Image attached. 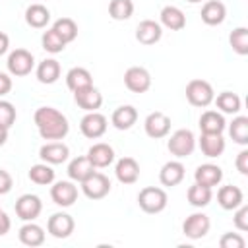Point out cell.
I'll return each mask as SVG.
<instances>
[{
  "label": "cell",
  "instance_id": "30",
  "mask_svg": "<svg viewBox=\"0 0 248 248\" xmlns=\"http://www.w3.org/2000/svg\"><path fill=\"white\" fill-rule=\"evenodd\" d=\"M66 85H68L70 91H78V89H83L87 85H93L91 72L87 68H81V66H76V68L68 70V74H66Z\"/></svg>",
  "mask_w": 248,
  "mask_h": 248
},
{
  "label": "cell",
  "instance_id": "4",
  "mask_svg": "<svg viewBox=\"0 0 248 248\" xmlns=\"http://www.w3.org/2000/svg\"><path fill=\"white\" fill-rule=\"evenodd\" d=\"M167 147L170 151V155H174L176 159H184L188 155H192L194 147H196V138L192 134V130L188 128H180L174 134H170Z\"/></svg>",
  "mask_w": 248,
  "mask_h": 248
},
{
  "label": "cell",
  "instance_id": "35",
  "mask_svg": "<svg viewBox=\"0 0 248 248\" xmlns=\"http://www.w3.org/2000/svg\"><path fill=\"white\" fill-rule=\"evenodd\" d=\"M229 134H231V138H232L234 143L246 145L248 143V116H236V118H232L231 126H229Z\"/></svg>",
  "mask_w": 248,
  "mask_h": 248
},
{
  "label": "cell",
  "instance_id": "6",
  "mask_svg": "<svg viewBox=\"0 0 248 248\" xmlns=\"http://www.w3.org/2000/svg\"><path fill=\"white\" fill-rule=\"evenodd\" d=\"M79 184H81V192L89 200H103L110 192V180H108V176L103 174V172H97V170L91 172Z\"/></svg>",
  "mask_w": 248,
  "mask_h": 248
},
{
  "label": "cell",
  "instance_id": "20",
  "mask_svg": "<svg viewBox=\"0 0 248 248\" xmlns=\"http://www.w3.org/2000/svg\"><path fill=\"white\" fill-rule=\"evenodd\" d=\"M184 174H186V169L180 161H169L161 167L159 170V180L163 186H176L184 180Z\"/></svg>",
  "mask_w": 248,
  "mask_h": 248
},
{
  "label": "cell",
  "instance_id": "49",
  "mask_svg": "<svg viewBox=\"0 0 248 248\" xmlns=\"http://www.w3.org/2000/svg\"><path fill=\"white\" fill-rule=\"evenodd\" d=\"M186 2H190V4H198V2H202V0H186Z\"/></svg>",
  "mask_w": 248,
  "mask_h": 248
},
{
  "label": "cell",
  "instance_id": "34",
  "mask_svg": "<svg viewBox=\"0 0 248 248\" xmlns=\"http://www.w3.org/2000/svg\"><path fill=\"white\" fill-rule=\"evenodd\" d=\"M29 180L39 186H48L54 182V170L48 163H37L29 169Z\"/></svg>",
  "mask_w": 248,
  "mask_h": 248
},
{
  "label": "cell",
  "instance_id": "45",
  "mask_svg": "<svg viewBox=\"0 0 248 248\" xmlns=\"http://www.w3.org/2000/svg\"><path fill=\"white\" fill-rule=\"evenodd\" d=\"M12 91V78L6 72H0V97L8 95Z\"/></svg>",
  "mask_w": 248,
  "mask_h": 248
},
{
  "label": "cell",
  "instance_id": "23",
  "mask_svg": "<svg viewBox=\"0 0 248 248\" xmlns=\"http://www.w3.org/2000/svg\"><path fill=\"white\" fill-rule=\"evenodd\" d=\"M159 17H161V21H159L161 27H167V29H170V31H180V29L186 27V16H184V12H182L180 8H176V6H165V8L161 10Z\"/></svg>",
  "mask_w": 248,
  "mask_h": 248
},
{
  "label": "cell",
  "instance_id": "1",
  "mask_svg": "<svg viewBox=\"0 0 248 248\" xmlns=\"http://www.w3.org/2000/svg\"><path fill=\"white\" fill-rule=\"evenodd\" d=\"M33 120L43 140H64L70 132L68 118L54 107H39L33 114Z\"/></svg>",
  "mask_w": 248,
  "mask_h": 248
},
{
  "label": "cell",
  "instance_id": "21",
  "mask_svg": "<svg viewBox=\"0 0 248 248\" xmlns=\"http://www.w3.org/2000/svg\"><path fill=\"white\" fill-rule=\"evenodd\" d=\"M217 202L223 209L227 211H232L236 209L240 203H244V194L238 186H232V184H227V186H221L219 192H217Z\"/></svg>",
  "mask_w": 248,
  "mask_h": 248
},
{
  "label": "cell",
  "instance_id": "22",
  "mask_svg": "<svg viewBox=\"0 0 248 248\" xmlns=\"http://www.w3.org/2000/svg\"><path fill=\"white\" fill-rule=\"evenodd\" d=\"M202 21L205 25H221L227 17V8L223 2L219 0H207L203 6H202Z\"/></svg>",
  "mask_w": 248,
  "mask_h": 248
},
{
  "label": "cell",
  "instance_id": "17",
  "mask_svg": "<svg viewBox=\"0 0 248 248\" xmlns=\"http://www.w3.org/2000/svg\"><path fill=\"white\" fill-rule=\"evenodd\" d=\"M114 174L122 184H134L140 178V163L134 157H122L116 161Z\"/></svg>",
  "mask_w": 248,
  "mask_h": 248
},
{
  "label": "cell",
  "instance_id": "41",
  "mask_svg": "<svg viewBox=\"0 0 248 248\" xmlns=\"http://www.w3.org/2000/svg\"><path fill=\"white\" fill-rule=\"evenodd\" d=\"M234 211V217H232V223H234V227L238 229V231H248V205H244V203H240L236 209H232Z\"/></svg>",
  "mask_w": 248,
  "mask_h": 248
},
{
  "label": "cell",
  "instance_id": "29",
  "mask_svg": "<svg viewBox=\"0 0 248 248\" xmlns=\"http://www.w3.org/2000/svg\"><path fill=\"white\" fill-rule=\"evenodd\" d=\"M35 74H37V79H39L41 83L50 85V83L58 81V78H60V62L54 60V58H46V60L39 62Z\"/></svg>",
  "mask_w": 248,
  "mask_h": 248
},
{
  "label": "cell",
  "instance_id": "2",
  "mask_svg": "<svg viewBox=\"0 0 248 248\" xmlns=\"http://www.w3.org/2000/svg\"><path fill=\"white\" fill-rule=\"evenodd\" d=\"M169 203V196L163 188L157 186H145L138 194V205L145 213H161Z\"/></svg>",
  "mask_w": 248,
  "mask_h": 248
},
{
  "label": "cell",
  "instance_id": "9",
  "mask_svg": "<svg viewBox=\"0 0 248 248\" xmlns=\"http://www.w3.org/2000/svg\"><path fill=\"white\" fill-rule=\"evenodd\" d=\"M209 227H211L209 217L202 211H196V213H192L184 219L182 232H184V236H188L192 240H198V238H203L209 232Z\"/></svg>",
  "mask_w": 248,
  "mask_h": 248
},
{
  "label": "cell",
  "instance_id": "44",
  "mask_svg": "<svg viewBox=\"0 0 248 248\" xmlns=\"http://www.w3.org/2000/svg\"><path fill=\"white\" fill-rule=\"evenodd\" d=\"M234 165H236V170L240 172V174H248V149H242L238 155H236V161H234Z\"/></svg>",
  "mask_w": 248,
  "mask_h": 248
},
{
  "label": "cell",
  "instance_id": "15",
  "mask_svg": "<svg viewBox=\"0 0 248 248\" xmlns=\"http://www.w3.org/2000/svg\"><path fill=\"white\" fill-rule=\"evenodd\" d=\"M74 101L79 108H83L85 112H93L97 108H101L103 105V95L95 85H87L83 89L74 91Z\"/></svg>",
  "mask_w": 248,
  "mask_h": 248
},
{
  "label": "cell",
  "instance_id": "33",
  "mask_svg": "<svg viewBox=\"0 0 248 248\" xmlns=\"http://www.w3.org/2000/svg\"><path fill=\"white\" fill-rule=\"evenodd\" d=\"M213 101H215L217 108L221 112H225V114H236L240 110V107H242L240 97L236 93H232V91H223L217 97H213Z\"/></svg>",
  "mask_w": 248,
  "mask_h": 248
},
{
  "label": "cell",
  "instance_id": "47",
  "mask_svg": "<svg viewBox=\"0 0 248 248\" xmlns=\"http://www.w3.org/2000/svg\"><path fill=\"white\" fill-rule=\"evenodd\" d=\"M8 48H10V37H8L6 33H2V31H0V56H2V54H6V52H8Z\"/></svg>",
  "mask_w": 248,
  "mask_h": 248
},
{
  "label": "cell",
  "instance_id": "37",
  "mask_svg": "<svg viewBox=\"0 0 248 248\" xmlns=\"http://www.w3.org/2000/svg\"><path fill=\"white\" fill-rule=\"evenodd\" d=\"M52 29L66 41V45L72 43L78 37V23L72 17H60V19H56L52 23Z\"/></svg>",
  "mask_w": 248,
  "mask_h": 248
},
{
  "label": "cell",
  "instance_id": "3",
  "mask_svg": "<svg viewBox=\"0 0 248 248\" xmlns=\"http://www.w3.org/2000/svg\"><path fill=\"white\" fill-rule=\"evenodd\" d=\"M213 97H215V91L211 87L209 81L205 79H192L188 81L186 85V99L192 107H209L213 103Z\"/></svg>",
  "mask_w": 248,
  "mask_h": 248
},
{
  "label": "cell",
  "instance_id": "38",
  "mask_svg": "<svg viewBox=\"0 0 248 248\" xmlns=\"http://www.w3.org/2000/svg\"><path fill=\"white\" fill-rule=\"evenodd\" d=\"M41 45H43V48H45L46 52H50V54H58V52H62V50L66 48V41H64L52 27L43 33Z\"/></svg>",
  "mask_w": 248,
  "mask_h": 248
},
{
  "label": "cell",
  "instance_id": "8",
  "mask_svg": "<svg viewBox=\"0 0 248 248\" xmlns=\"http://www.w3.org/2000/svg\"><path fill=\"white\" fill-rule=\"evenodd\" d=\"M76 229V221L70 213H64V211H58V213H52L46 221V231L50 236L54 238H68Z\"/></svg>",
  "mask_w": 248,
  "mask_h": 248
},
{
  "label": "cell",
  "instance_id": "25",
  "mask_svg": "<svg viewBox=\"0 0 248 248\" xmlns=\"http://www.w3.org/2000/svg\"><path fill=\"white\" fill-rule=\"evenodd\" d=\"M227 128L225 116L223 112L217 110H205L200 116V130L202 134H223V130Z\"/></svg>",
  "mask_w": 248,
  "mask_h": 248
},
{
  "label": "cell",
  "instance_id": "36",
  "mask_svg": "<svg viewBox=\"0 0 248 248\" xmlns=\"http://www.w3.org/2000/svg\"><path fill=\"white\" fill-rule=\"evenodd\" d=\"M134 14V2L132 0H110L108 2V16L116 21L130 19Z\"/></svg>",
  "mask_w": 248,
  "mask_h": 248
},
{
  "label": "cell",
  "instance_id": "7",
  "mask_svg": "<svg viewBox=\"0 0 248 248\" xmlns=\"http://www.w3.org/2000/svg\"><path fill=\"white\" fill-rule=\"evenodd\" d=\"M143 130L149 138L153 140H161V138H167L169 132H170V118L161 112V110H155V112H149L143 120Z\"/></svg>",
  "mask_w": 248,
  "mask_h": 248
},
{
  "label": "cell",
  "instance_id": "18",
  "mask_svg": "<svg viewBox=\"0 0 248 248\" xmlns=\"http://www.w3.org/2000/svg\"><path fill=\"white\" fill-rule=\"evenodd\" d=\"M87 159L91 161V165L95 169H105L114 161V149L108 143H103V141L93 143L87 151Z\"/></svg>",
  "mask_w": 248,
  "mask_h": 248
},
{
  "label": "cell",
  "instance_id": "26",
  "mask_svg": "<svg viewBox=\"0 0 248 248\" xmlns=\"http://www.w3.org/2000/svg\"><path fill=\"white\" fill-rule=\"evenodd\" d=\"M17 236H19V242L21 244L31 246V248L45 244V231H43V227H39L33 221H25V225L19 229Z\"/></svg>",
  "mask_w": 248,
  "mask_h": 248
},
{
  "label": "cell",
  "instance_id": "46",
  "mask_svg": "<svg viewBox=\"0 0 248 248\" xmlns=\"http://www.w3.org/2000/svg\"><path fill=\"white\" fill-rule=\"evenodd\" d=\"M10 229H12V221H10L8 213L0 211V236H4L6 232H10Z\"/></svg>",
  "mask_w": 248,
  "mask_h": 248
},
{
  "label": "cell",
  "instance_id": "31",
  "mask_svg": "<svg viewBox=\"0 0 248 248\" xmlns=\"http://www.w3.org/2000/svg\"><path fill=\"white\" fill-rule=\"evenodd\" d=\"M25 21H27V25H31L35 29H43L50 21V12L43 4H31L25 10Z\"/></svg>",
  "mask_w": 248,
  "mask_h": 248
},
{
  "label": "cell",
  "instance_id": "10",
  "mask_svg": "<svg viewBox=\"0 0 248 248\" xmlns=\"http://www.w3.org/2000/svg\"><path fill=\"white\" fill-rule=\"evenodd\" d=\"M124 85L132 93H145L151 87V74L143 66H130L124 72Z\"/></svg>",
  "mask_w": 248,
  "mask_h": 248
},
{
  "label": "cell",
  "instance_id": "5",
  "mask_svg": "<svg viewBox=\"0 0 248 248\" xmlns=\"http://www.w3.org/2000/svg\"><path fill=\"white\" fill-rule=\"evenodd\" d=\"M6 66H8L10 76L23 78V76L31 74V70L35 66V58H33V54L27 48H16V50L10 52Z\"/></svg>",
  "mask_w": 248,
  "mask_h": 248
},
{
  "label": "cell",
  "instance_id": "12",
  "mask_svg": "<svg viewBox=\"0 0 248 248\" xmlns=\"http://www.w3.org/2000/svg\"><path fill=\"white\" fill-rule=\"evenodd\" d=\"M43 211V202L35 194H23L16 200V215L21 221H35Z\"/></svg>",
  "mask_w": 248,
  "mask_h": 248
},
{
  "label": "cell",
  "instance_id": "19",
  "mask_svg": "<svg viewBox=\"0 0 248 248\" xmlns=\"http://www.w3.org/2000/svg\"><path fill=\"white\" fill-rule=\"evenodd\" d=\"M194 180L202 186H217L221 180H223V170L219 165H213V163H205V165H200L196 170H194Z\"/></svg>",
  "mask_w": 248,
  "mask_h": 248
},
{
  "label": "cell",
  "instance_id": "32",
  "mask_svg": "<svg viewBox=\"0 0 248 248\" xmlns=\"http://www.w3.org/2000/svg\"><path fill=\"white\" fill-rule=\"evenodd\" d=\"M186 198H188V203H190L192 207H205V205H209V202H211V198H213V192H211L209 186H202V184L194 182V184L188 188Z\"/></svg>",
  "mask_w": 248,
  "mask_h": 248
},
{
  "label": "cell",
  "instance_id": "43",
  "mask_svg": "<svg viewBox=\"0 0 248 248\" xmlns=\"http://www.w3.org/2000/svg\"><path fill=\"white\" fill-rule=\"evenodd\" d=\"M12 186H14V178H12V174H10L8 170L0 169V196L8 194V192L12 190Z\"/></svg>",
  "mask_w": 248,
  "mask_h": 248
},
{
  "label": "cell",
  "instance_id": "16",
  "mask_svg": "<svg viewBox=\"0 0 248 248\" xmlns=\"http://www.w3.org/2000/svg\"><path fill=\"white\" fill-rule=\"evenodd\" d=\"M68 155H70L68 145L62 143V141H58V140L56 141H48V143H45L39 149L41 161L43 163H48V165H60V163H64L68 159Z\"/></svg>",
  "mask_w": 248,
  "mask_h": 248
},
{
  "label": "cell",
  "instance_id": "11",
  "mask_svg": "<svg viewBox=\"0 0 248 248\" xmlns=\"http://www.w3.org/2000/svg\"><path fill=\"white\" fill-rule=\"evenodd\" d=\"M50 198L60 207H70L78 200V186L74 180H58L50 186Z\"/></svg>",
  "mask_w": 248,
  "mask_h": 248
},
{
  "label": "cell",
  "instance_id": "39",
  "mask_svg": "<svg viewBox=\"0 0 248 248\" xmlns=\"http://www.w3.org/2000/svg\"><path fill=\"white\" fill-rule=\"evenodd\" d=\"M229 43L232 46V50L240 56L248 54V29L246 27H236L231 31L229 35Z\"/></svg>",
  "mask_w": 248,
  "mask_h": 248
},
{
  "label": "cell",
  "instance_id": "13",
  "mask_svg": "<svg viewBox=\"0 0 248 248\" xmlns=\"http://www.w3.org/2000/svg\"><path fill=\"white\" fill-rule=\"evenodd\" d=\"M107 126H108L107 116L101 114V112H97V110L87 112V114L79 120V130H81V134H83L85 138H89V140L101 138V136L107 132Z\"/></svg>",
  "mask_w": 248,
  "mask_h": 248
},
{
  "label": "cell",
  "instance_id": "50",
  "mask_svg": "<svg viewBox=\"0 0 248 248\" xmlns=\"http://www.w3.org/2000/svg\"><path fill=\"white\" fill-rule=\"evenodd\" d=\"M0 211H2V209H0Z\"/></svg>",
  "mask_w": 248,
  "mask_h": 248
},
{
  "label": "cell",
  "instance_id": "24",
  "mask_svg": "<svg viewBox=\"0 0 248 248\" xmlns=\"http://www.w3.org/2000/svg\"><path fill=\"white\" fill-rule=\"evenodd\" d=\"M110 122L116 130H130L138 122V110L132 105H120L118 108H114Z\"/></svg>",
  "mask_w": 248,
  "mask_h": 248
},
{
  "label": "cell",
  "instance_id": "42",
  "mask_svg": "<svg viewBox=\"0 0 248 248\" xmlns=\"http://www.w3.org/2000/svg\"><path fill=\"white\" fill-rule=\"evenodd\" d=\"M244 238L238 232H225L219 238V246L221 248H244Z\"/></svg>",
  "mask_w": 248,
  "mask_h": 248
},
{
  "label": "cell",
  "instance_id": "40",
  "mask_svg": "<svg viewBox=\"0 0 248 248\" xmlns=\"http://www.w3.org/2000/svg\"><path fill=\"white\" fill-rule=\"evenodd\" d=\"M16 107L10 101H0V126L10 130L16 122Z\"/></svg>",
  "mask_w": 248,
  "mask_h": 248
},
{
  "label": "cell",
  "instance_id": "48",
  "mask_svg": "<svg viewBox=\"0 0 248 248\" xmlns=\"http://www.w3.org/2000/svg\"><path fill=\"white\" fill-rule=\"evenodd\" d=\"M8 141V128L0 126V145H4Z\"/></svg>",
  "mask_w": 248,
  "mask_h": 248
},
{
  "label": "cell",
  "instance_id": "14",
  "mask_svg": "<svg viewBox=\"0 0 248 248\" xmlns=\"http://www.w3.org/2000/svg\"><path fill=\"white\" fill-rule=\"evenodd\" d=\"M163 37V27L159 21L155 19H143L138 23L136 27V41L140 45H145V46H151L155 43H159Z\"/></svg>",
  "mask_w": 248,
  "mask_h": 248
},
{
  "label": "cell",
  "instance_id": "27",
  "mask_svg": "<svg viewBox=\"0 0 248 248\" xmlns=\"http://www.w3.org/2000/svg\"><path fill=\"white\" fill-rule=\"evenodd\" d=\"M200 149L209 159L223 155V151H225L223 134H202L200 136Z\"/></svg>",
  "mask_w": 248,
  "mask_h": 248
},
{
  "label": "cell",
  "instance_id": "28",
  "mask_svg": "<svg viewBox=\"0 0 248 248\" xmlns=\"http://www.w3.org/2000/svg\"><path fill=\"white\" fill-rule=\"evenodd\" d=\"M91 172H95V167L91 165V161L87 159V155L76 157V159H72L70 165H68V176H70V180H74V182L85 180Z\"/></svg>",
  "mask_w": 248,
  "mask_h": 248
}]
</instances>
